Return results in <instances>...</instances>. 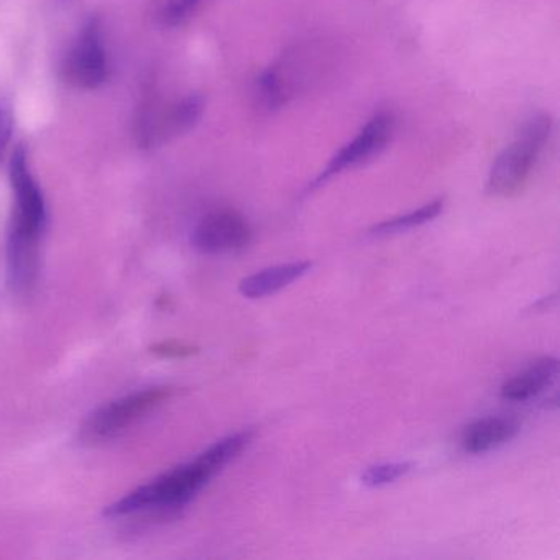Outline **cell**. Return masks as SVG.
Wrapping results in <instances>:
<instances>
[{"instance_id":"6da1fadb","label":"cell","mask_w":560,"mask_h":560,"mask_svg":"<svg viewBox=\"0 0 560 560\" xmlns=\"http://www.w3.org/2000/svg\"><path fill=\"white\" fill-rule=\"evenodd\" d=\"M252 432L244 431L221 439L214 445L188 464L179 465L166 471L152 483L137 488L122 500L107 510L110 516H126L147 510H175L202 490L206 483L222 470V467L234 460L252 441Z\"/></svg>"},{"instance_id":"7a4b0ae2","label":"cell","mask_w":560,"mask_h":560,"mask_svg":"<svg viewBox=\"0 0 560 560\" xmlns=\"http://www.w3.org/2000/svg\"><path fill=\"white\" fill-rule=\"evenodd\" d=\"M15 208L9 232V278L18 293L34 287L38 270V245L47 222L44 195L27 165V150L19 145L11 159Z\"/></svg>"},{"instance_id":"3957f363","label":"cell","mask_w":560,"mask_h":560,"mask_svg":"<svg viewBox=\"0 0 560 560\" xmlns=\"http://www.w3.org/2000/svg\"><path fill=\"white\" fill-rule=\"evenodd\" d=\"M552 132V120L539 114L524 124L516 139L494 160L487 179V192L494 198H510L526 185L537 159Z\"/></svg>"},{"instance_id":"277c9868","label":"cell","mask_w":560,"mask_h":560,"mask_svg":"<svg viewBox=\"0 0 560 560\" xmlns=\"http://www.w3.org/2000/svg\"><path fill=\"white\" fill-rule=\"evenodd\" d=\"M395 132V117L389 113H378L362 127L359 133L342 147L327 163L326 168L307 186L306 191H314L326 185L334 176L359 168L378 156L392 140Z\"/></svg>"},{"instance_id":"5b68a950","label":"cell","mask_w":560,"mask_h":560,"mask_svg":"<svg viewBox=\"0 0 560 560\" xmlns=\"http://www.w3.org/2000/svg\"><path fill=\"white\" fill-rule=\"evenodd\" d=\"M168 393L166 388L142 389L136 395H129L103 406L88 419L83 438L90 442L116 438L143 416L149 415L155 406L166 399Z\"/></svg>"},{"instance_id":"8992f818","label":"cell","mask_w":560,"mask_h":560,"mask_svg":"<svg viewBox=\"0 0 560 560\" xmlns=\"http://www.w3.org/2000/svg\"><path fill=\"white\" fill-rule=\"evenodd\" d=\"M68 83L83 90H96L107 78V57L97 21L88 22L65 61Z\"/></svg>"},{"instance_id":"52a82bcc","label":"cell","mask_w":560,"mask_h":560,"mask_svg":"<svg viewBox=\"0 0 560 560\" xmlns=\"http://www.w3.org/2000/svg\"><path fill=\"white\" fill-rule=\"evenodd\" d=\"M252 229L247 219L231 209L209 212L192 232V244L202 254H234L247 247Z\"/></svg>"},{"instance_id":"ba28073f","label":"cell","mask_w":560,"mask_h":560,"mask_svg":"<svg viewBox=\"0 0 560 560\" xmlns=\"http://www.w3.org/2000/svg\"><path fill=\"white\" fill-rule=\"evenodd\" d=\"M205 110V101L199 96H189L179 101L175 106L162 114H150L143 120L140 136L147 143L160 142L170 137L182 136L188 132L201 119Z\"/></svg>"},{"instance_id":"9c48e42d","label":"cell","mask_w":560,"mask_h":560,"mask_svg":"<svg viewBox=\"0 0 560 560\" xmlns=\"http://www.w3.org/2000/svg\"><path fill=\"white\" fill-rule=\"evenodd\" d=\"M521 422L513 416H488L468 424L460 445L467 454H485L516 438Z\"/></svg>"},{"instance_id":"30bf717a","label":"cell","mask_w":560,"mask_h":560,"mask_svg":"<svg viewBox=\"0 0 560 560\" xmlns=\"http://www.w3.org/2000/svg\"><path fill=\"white\" fill-rule=\"evenodd\" d=\"M557 373L559 362L553 357L536 360L501 386V398L511 402L529 401L556 382Z\"/></svg>"},{"instance_id":"8fae6325","label":"cell","mask_w":560,"mask_h":560,"mask_svg":"<svg viewBox=\"0 0 560 560\" xmlns=\"http://www.w3.org/2000/svg\"><path fill=\"white\" fill-rule=\"evenodd\" d=\"M313 268L311 261H294V264L278 265V267L267 268L258 271L252 277L245 278L238 284V290L245 298L258 300V298L268 296L283 290L293 281L300 280Z\"/></svg>"},{"instance_id":"7c38bea8","label":"cell","mask_w":560,"mask_h":560,"mask_svg":"<svg viewBox=\"0 0 560 560\" xmlns=\"http://www.w3.org/2000/svg\"><path fill=\"white\" fill-rule=\"evenodd\" d=\"M444 198L434 199V201L428 202L422 208L416 209V211L408 212V214L398 215V218L389 219V221L382 222V224L375 225L370 229L372 235H388L396 234V232L409 231V229L419 228V225L428 224V222L434 221L442 209H444Z\"/></svg>"},{"instance_id":"4fadbf2b","label":"cell","mask_w":560,"mask_h":560,"mask_svg":"<svg viewBox=\"0 0 560 560\" xmlns=\"http://www.w3.org/2000/svg\"><path fill=\"white\" fill-rule=\"evenodd\" d=\"M412 468H415L412 462H392V464L375 465L362 475V481L366 487H383V485L393 483V481L406 477Z\"/></svg>"},{"instance_id":"5bb4252c","label":"cell","mask_w":560,"mask_h":560,"mask_svg":"<svg viewBox=\"0 0 560 560\" xmlns=\"http://www.w3.org/2000/svg\"><path fill=\"white\" fill-rule=\"evenodd\" d=\"M205 0H172L165 9V21L170 25L183 24L186 19L191 18Z\"/></svg>"},{"instance_id":"9a60e30c","label":"cell","mask_w":560,"mask_h":560,"mask_svg":"<svg viewBox=\"0 0 560 560\" xmlns=\"http://www.w3.org/2000/svg\"><path fill=\"white\" fill-rule=\"evenodd\" d=\"M14 132V114L8 104L0 103V160L4 156Z\"/></svg>"}]
</instances>
